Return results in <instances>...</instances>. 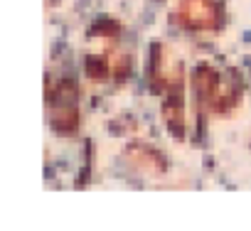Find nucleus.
<instances>
[{
    "label": "nucleus",
    "mask_w": 251,
    "mask_h": 231,
    "mask_svg": "<svg viewBox=\"0 0 251 231\" xmlns=\"http://www.w3.org/2000/svg\"><path fill=\"white\" fill-rule=\"evenodd\" d=\"M126 158H128V162L146 172V175H163L165 172V160L158 150L148 148V145H131L128 150H126Z\"/></svg>",
    "instance_id": "nucleus-3"
},
{
    "label": "nucleus",
    "mask_w": 251,
    "mask_h": 231,
    "mask_svg": "<svg viewBox=\"0 0 251 231\" xmlns=\"http://www.w3.org/2000/svg\"><path fill=\"white\" fill-rule=\"evenodd\" d=\"M86 74L94 79V81H101V79H106V74H108V64H106V59L101 57H96V54H91L89 59H86Z\"/></svg>",
    "instance_id": "nucleus-5"
},
{
    "label": "nucleus",
    "mask_w": 251,
    "mask_h": 231,
    "mask_svg": "<svg viewBox=\"0 0 251 231\" xmlns=\"http://www.w3.org/2000/svg\"><path fill=\"white\" fill-rule=\"evenodd\" d=\"M175 23L190 32H214L222 23L217 0H180L175 8Z\"/></svg>",
    "instance_id": "nucleus-1"
},
{
    "label": "nucleus",
    "mask_w": 251,
    "mask_h": 231,
    "mask_svg": "<svg viewBox=\"0 0 251 231\" xmlns=\"http://www.w3.org/2000/svg\"><path fill=\"white\" fill-rule=\"evenodd\" d=\"M163 118L173 138L185 140V111H182V93H168L163 101Z\"/></svg>",
    "instance_id": "nucleus-4"
},
{
    "label": "nucleus",
    "mask_w": 251,
    "mask_h": 231,
    "mask_svg": "<svg viewBox=\"0 0 251 231\" xmlns=\"http://www.w3.org/2000/svg\"><path fill=\"white\" fill-rule=\"evenodd\" d=\"M79 93H81V89H76L74 81H62L57 93H50V98H57V106L50 108V121H52L54 131H59L62 136H72L81 123L79 106H76Z\"/></svg>",
    "instance_id": "nucleus-2"
}]
</instances>
